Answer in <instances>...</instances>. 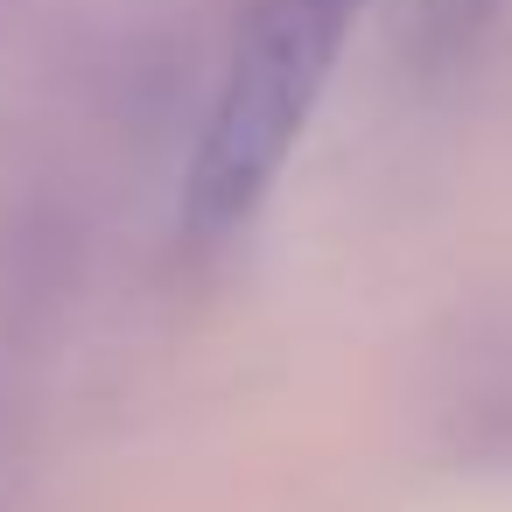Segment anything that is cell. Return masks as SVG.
<instances>
[{
	"instance_id": "obj_1",
	"label": "cell",
	"mask_w": 512,
	"mask_h": 512,
	"mask_svg": "<svg viewBox=\"0 0 512 512\" xmlns=\"http://www.w3.org/2000/svg\"><path fill=\"white\" fill-rule=\"evenodd\" d=\"M358 8L365 0H260L246 15L218 106H211V127L197 141L190 232L218 239L274 190L281 162L295 155V141L344 57Z\"/></svg>"
},
{
	"instance_id": "obj_2",
	"label": "cell",
	"mask_w": 512,
	"mask_h": 512,
	"mask_svg": "<svg viewBox=\"0 0 512 512\" xmlns=\"http://www.w3.org/2000/svg\"><path fill=\"white\" fill-rule=\"evenodd\" d=\"M512 0H421V36L428 50H470Z\"/></svg>"
}]
</instances>
